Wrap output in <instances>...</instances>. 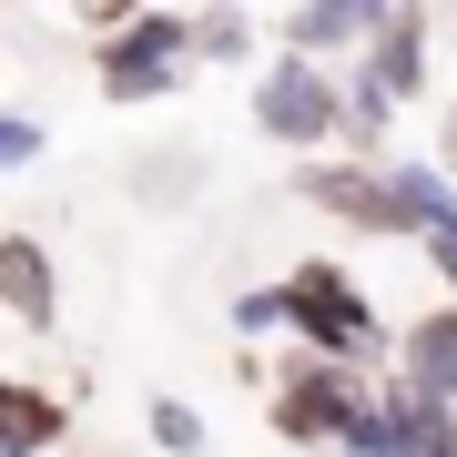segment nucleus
I'll return each instance as SVG.
<instances>
[{"instance_id": "6ab92c4d", "label": "nucleus", "mask_w": 457, "mask_h": 457, "mask_svg": "<svg viewBox=\"0 0 457 457\" xmlns=\"http://www.w3.org/2000/svg\"><path fill=\"white\" fill-rule=\"evenodd\" d=\"M132 11H153V0H82V21H92V31H122Z\"/></svg>"}, {"instance_id": "9b49d317", "label": "nucleus", "mask_w": 457, "mask_h": 457, "mask_svg": "<svg viewBox=\"0 0 457 457\" xmlns=\"http://www.w3.org/2000/svg\"><path fill=\"white\" fill-rule=\"evenodd\" d=\"M315 213H336V224L376 234V163H305V183H295Z\"/></svg>"}, {"instance_id": "f3484780", "label": "nucleus", "mask_w": 457, "mask_h": 457, "mask_svg": "<svg viewBox=\"0 0 457 457\" xmlns=\"http://www.w3.org/2000/svg\"><path fill=\"white\" fill-rule=\"evenodd\" d=\"M21 163H41V122L31 112H0V173H21Z\"/></svg>"}, {"instance_id": "0eeeda50", "label": "nucleus", "mask_w": 457, "mask_h": 457, "mask_svg": "<svg viewBox=\"0 0 457 457\" xmlns=\"http://www.w3.org/2000/svg\"><path fill=\"white\" fill-rule=\"evenodd\" d=\"M386 21V0H295L275 21L285 51H305V62H326V51H366V31Z\"/></svg>"}, {"instance_id": "39448f33", "label": "nucleus", "mask_w": 457, "mask_h": 457, "mask_svg": "<svg viewBox=\"0 0 457 457\" xmlns=\"http://www.w3.org/2000/svg\"><path fill=\"white\" fill-rule=\"evenodd\" d=\"M0 315L31 326V336L62 326V275H51V245H41V234H0Z\"/></svg>"}, {"instance_id": "423d86ee", "label": "nucleus", "mask_w": 457, "mask_h": 457, "mask_svg": "<svg viewBox=\"0 0 457 457\" xmlns=\"http://www.w3.org/2000/svg\"><path fill=\"white\" fill-rule=\"evenodd\" d=\"M457 213V183L437 163H376V234H427Z\"/></svg>"}, {"instance_id": "1a4fd4ad", "label": "nucleus", "mask_w": 457, "mask_h": 457, "mask_svg": "<svg viewBox=\"0 0 457 457\" xmlns=\"http://www.w3.org/2000/svg\"><path fill=\"white\" fill-rule=\"evenodd\" d=\"M396 376H407L417 396H447L457 407V295L447 305H427L407 336H396Z\"/></svg>"}, {"instance_id": "7ed1b4c3", "label": "nucleus", "mask_w": 457, "mask_h": 457, "mask_svg": "<svg viewBox=\"0 0 457 457\" xmlns=\"http://www.w3.org/2000/svg\"><path fill=\"white\" fill-rule=\"evenodd\" d=\"M254 122H264V143H285V153H326L336 143V71L305 62V51H275V62L254 71Z\"/></svg>"}, {"instance_id": "a211bd4d", "label": "nucleus", "mask_w": 457, "mask_h": 457, "mask_svg": "<svg viewBox=\"0 0 457 457\" xmlns=\"http://www.w3.org/2000/svg\"><path fill=\"white\" fill-rule=\"evenodd\" d=\"M417 245H427V254H437V275H447V295H457V213H447V224H427V234H417Z\"/></svg>"}, {"instance_id": "6e6552de", "label": "nucleus", "mask_w": 457, "mask_h": 457, "mask_svg": "<svg viewBox=\"0 0 457 457\" xmlns=\"http://www.w3.org/2000/svg\"><path fill=\"white\" fill-rule=\"evenodd\" d=\"M366 71H376L396 102L427 92V11H417V0H386V21L366 31Z\"/></svg>"}, {"instance_id": "f8f14e48", "label": "nucleus", "mask_w": 457, "mask_h": 457, "mask_svg": "<svg viewBox=\"0 0 457 457\" xmlns=\"http://www.w3.org/2000/svg\"><path fill=\"white\" fill-rule=\"evenodd\" d=\"M386 122H396V92L356 62V71L336 82V143H345V153H376V143H386Z\"/></svg>"}, {"instance_id": "f03ea898", "label": "nucleus", "mask_w": 457, "mask_h": 457, "mask_svg": "<svg viewBox=\"0 0 457 457\" xmlns=\"http://www.w3.org/2000/svg\"><path fill=\"white\" fill-rule=\"evenodd\" d=\"M285 295V336H305V356H345V366H366L376 345H386V326H376V305L356 295V275L345 264H295V275L275 285Z\"/></svg>"}, {"instance_id": "dca6fc26", "label": "nucleus", "mask_w": 457, "mask_h": 457, "mask_svg": "<svg viewBox=\"0 0 457 457\" xmlns=\"http://www.w3.org/2000/svg\"><path fill=\"white\" fill-rule=\"evenodd\" d=\"M234 336H285V295L275 285H245V295H234Z\"/></svg>"}, {"instance_id": "ddd939ff", "label": "nucleus", "mask_w": 457, "mask_h": 457, "mask_svg": "<svg viewBox=\"0 0 457 457\" xmlns=\"http://www.w3.org/2000/svg\"><path fill=\"white\" fill-rule=\"evenodd\" d=\"M194 62H254V21H245V0H213V11L194 21Z\"/></svg>"}, {"instance_id": "4468645a", "label": "nucleus", "mask_w": 457, "mask_h": 457, "mask_svg": "<svg viewBox=\"0 0 457 457\" xmlns=\"http://www.w3.org/2000/svg\"><path fill=\"white\" fill-rule=\"evenodd\" d=\"M143 427H153V447H163V457H194V447H204V417L183 407V396H153Z\"/></svg>"}, {"instance_id": "9d476101", "label": "nucleus", "mask_w": 457, "mask_h": 457, "mask_svg": "<svg viewBox=\"0 0 457 457\" xmlns=\"http://www.w3.org/2000/svg\"><path fill=\"white\" fill-rule=\"evenodd\" d=\"M71 437V407L51 386H21V376H0V447H21V457H51Z\"/></svg>"}, {"instance_id": "20e7f679", "label": "nucleus", "mask_w": 457, "mask_h": 457, "mask_svg": "<svg viewBox=\"0 0 457 457\" xmlns=\"http://www.w3.org/2000/svg\"><path fill=\"white\" fill-rule=\"evenodd\" d=\"M356 366H345V356H295L285 376H275V437H295V447H315V437H326L336 447V427L345 417H356Z\"/></svg>"}, {"instance_id": "aec40b11", "label": "nucleus", "mask_w": 457, "mask_h": 457, "mask_svg": "<svg viewBox=\"0 0 457 457\" xmlns=\"http://www.w3.org/2000/svg\"><path fill=\"white\" fill-rule=\"evenodd\" d=\"M447 163H457V112H447Z\"/></svg>"}, {"instance_id": "2eb2a0df", "label": "nucleus", "mask_w": 457, "mask_h": 457, "mask_svg": "<svg viewBox=\"0 0 457 457\" xmlns=\"http://www.w3.org/2000/svg\"><path fill=\"white\" fill-rule=\"evenodd\" d=\"M336 457H396V437H386V417H376V396H356V417L336 427Z\"/></svg>"}, {"instance_id": "f257e3e1", "label": "nucleus", "mask_w": 457, "mask_h": 457, "mask_svg": "<svg viewBox=\"0 0 457 457\" xmlns=\"http://www.w3.org/2000/svg\"><path fill=\"white\" fill-rule=\"evenodd\" d=\"M183 71H194V21L183 11H132L122 31L92 41V82L122 102V112H143V102H163Z\"/></svg>"}]
</instances>
